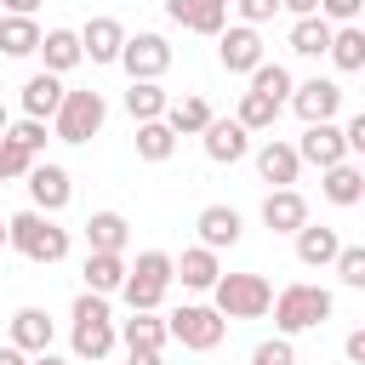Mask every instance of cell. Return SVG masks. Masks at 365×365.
<instances>
[{
  "mask_svg": "<svg viewBox=\"0 0 365 365\" xmlns=\"http://www.w3.org/2000/svg\"><path fill=\"white\" fill-rule=\"evenodd\" d=\"M6 245H11V251H23L29 262H46V268H51V262H63V257H68V228H57L46 211H34V205H29V211L6 217Z\"/></svg>",
  "mask_w": 365,
  "mask_h": 365,
  "instance_id": "cell-1",
  "label": "cell"
},
{
  "mask_svg": "<svg viewBox=\"0 0 365 365\" xmlns=\"http://www.w3.org/2000/svg\"><path fill=\"white\" fill-rule=\"evenodd\" d=\"M274 325H279V336H297V331H314V325H325L331 314H336V297L325 291V285H308V279H297V285H285L274 302Z\"/></svg>",
  "mask_w": 365,
  "mask_h": 365,
  "instance_id": "cell-2",
  "label": "cell"
},
{
  "mask_svg": "<svg viewBox=\"0 0 365 365\" xmlns=\"http://www.w3.org/2000/svg\"><path fill=\"white\" fill-rule=\"evenodd\" d=\"M211 297H217L211 308H217L222 319H262L268 302H274V285H268L262 274H217Z\"/></svg>",
  "mask_w": 365,
  "mask_h": 365,
  "instance_id": "cell-3",
  "label": "cell"
},
{
  "mask_svg": "<svg viewBox=\"0 0 365 365\" xmlns=\"http://www.w3.org/2000/svg\"><path fill=\"white\" fill-rule=\"evenodd\" d=\"M114 354V319H108V297L80 291L74 297V359H108Z\"/></svg>",
  "mask_w": 365,
  "mask_h": 365,
  "instance_id": "cell-4",
  "label": "cell"
},
{
  "mask_svg": "<svg viewBox=\"0 0 365 365\" xmlns=\"http://www.w3.org/2000/svg\"><path fill=\"white\" fill-rule=\"evenodd\" d=\"M103 120H108L103 91H63V103L51 114V131H57V143H91L103 131Z\"/></svg>",
  "mask_w": 365,
  "mask_h": 365,
  "instance_id": "cell-5",
  "label": "cell"
},
{
  "mask_svg": "<svg viewBox=\"0 0 365 365\" xmlns=\"http://www.w3.org/2000/svg\"><path fill=\"white\" fill-rule=\"evenodd\" d=\"M165 336L182 342V348H194V354H211V348L228 336V319H222L217 308H205V302H182V308L165 319Z\"/></svg>",
  "mask_w": 365,
  "mask_h": 365,
  "instance_id": "cell-6",
  "label": "cell"
},
{
  "mask_svg": "<svg viewBox=\"0 0 365 365\" xmlns=\"http://www.w3.org/2000/svg\"><path fill=\"white\" fill-rule=\"evenodd\" d=\"M120 68L131 74V80H160L165 68H171V46H165V34H125V46H120Z\"/></svg>",
  "mask_w": 365,
  "mask_h": 365,
  "instance_id": "cell-7",
  "label": "cell"
},
{
  "mask_svg": "<svg viewBox=\"0 0 365 365\" xmlns=\"http://www.w3.org/2000/svg\"><path fill=\"white\" fill-rule=\"evenodd\" d=\"M23 177H29V200H34V211H46V217H57V211L74 200L68 171H63V165H51V160H34Z\"/></svg>",
  "mask_w": 365,
  "mask_h": 365,
  "instance_id": "cell-8",
  "label": "cell"
},
{
  "mask_svg": "<svg viewBox=\"0 0 365 365\" xmlns=\"http://www.w3.org/2000/svg\"><path fill=\"white\" fill-rule=\"evenodd\" d=\"M291 148H297V160H302V165H319V171H325V165H336V160H348L342 125H331V120H314Z\"/></svg>",
  "mask_w": 365,
  "mask_h": 365,
  "instance_id": "cell-9",
  "label": "cell"
},
{
  "mask_svg": "<svg viewBox=\"0 0 365 365\" xmlns=\"http://www.w3.org/2000/svg\"><path fill=\"white\" fill-rule=\"evenodd\" d=\"M217 57H222L228 74H251V68L262 63V40H257V29H251V23L217 29Z\"/></svg>",
  "mask_w": 365,
  "mask_h": 365,
  "instance_id": "cell-10",
  "label": "cell"
},
{
  "mask_svg": "<svg viewBox=\"0 0 365 365\" xmlns=\"http://www.w3.org/2000/svg\"><path fill=\"white\" fill-rule=\"evenodd\" d=\"M285 103H291V108H297V114H302L308 125H314V120H336V108H342V86H336V80H319V74H314V80L291 86V97H285Z\"/></svg>",
  "mask_w": 365,
  "mask_h": 365,
  "instance_id": "cell-11",
  "label": "cell"
},
{
  "mask_svg": "<svg viewBox=\"0 0 365 365\" xmlns=\"http://www.w3.org/2000/svg\"><path fill=\"white\" fill-rule=\"evenodd\" d=\"M165 17L177 29H194V34H211L228 29V0H165Z\"/></svg>",
  "mask_w": 365,
  "mask_h": 365,
  "instance_id": "cell-12",
  "label": "cell"
},
{
  "mask_svg": "<svg viewBox=\"0 0 365 365\" xmlns=\"http://www.w3.org/2000/svg\"><path fill=\"white\" fill-rule=\"evenodd\" d=\"M200 137H205V154H211L217 165H234V160L251 154V131H245L240 120H217V114H211V125H205Z\"/></svg>",
  "mask_w": 365,
  "mask_h": 365,
  "instance_id": "cell-13",
  "label": "cell"
},
{
  "mask_svg": "<svg viewBox=\"0 0 365 365\" xmlns=\"http://www.w3.org/2000/svg\"><path fill=\"white\" fill-rule=\"evenodd\" d=\"M120 46H125L120 17H91L80 29V57H91V63H120Z\"/></svg>",
  "mask_w": 365,
  "mask_h": 365,
  "instance_id": "cell-14",
  "label": "cell"
},
{
  "mask_svg": "<svg viewBox=\"0 0 365 365\" xmlns=\"http://www.w3.org/2000/svg\"><path fill=\"white\" fill-rule=\"evenodd\" d=\"M217 274H222V262H217L211 245H188L182 257H171V279H182L188 291H211Z\"/></svg>",
  "mask_w": 365,
  "mask_h": 365,
  "instance_id": "cell-15",
  "label": "cell"
},
{
  "mask_svg": "<svg viewBox=\"0 0 365 365\" xmlns=\"http://www.w3.org/2000/svg\"><path fill=\"white\" fill-rule=\"evenodd\" d=\"M262 222H268L274 234H297V228L308 222V200H302L297 188H268V200H262Z\"/></svg>",
  "mask_w": 365,
  "mask_h": 365,
  "instance_id": "cell-16",
  "label": "cell"
},
{
  "mask_svg": "<svg viewBox=\"0 0 365 365\" xmlns=\"http://www.w3.org/2000/svg\"><path fill=\"white\" fill-rule=\"evenodd\" d=\"M80 279H86V291H97V297H114V291L125 285V251H86Z\"/></svg>",
  "mask_w": 365,
  "mask_h": 365,
  "instance_id": "cell-17",
  "label": "cell"
},
{
  "mask_svg": "<svg viewBox=\"0 0 365 365\" xmlns=\"http://www.w3.org/2000/svg\"><path fill=\"white\" fill-rule=\"evenodd\" d=\"M63 91H68L63 74H46V68L29 74V80H23V114H29V120H51L57 103H63Z\"/></svg>",
  "mask_w": 365,
  "mask_h": 365,
  "instance_id": "cell-18",
  "label": "cell"
},
{
  "mask_svg": "<svg viewBox=\"0 0 365 365\" xmlns=\"http://www.w3.org/2000/svg\"><path fill=\"white\" fill-rule=\"evenodd\" d=\"M257 171H262V182H274V188H291V182H297V171H302V160H297V148H291V143L268 137V143L257 148Z\"/></svg>",
  "mask_w": 365,
  "mask_h": 365,
  "instance_id": "cell-19",
  "label": "cell"
},
{
  "mask_svg": "<svg viewBox=\"0 0 365 365\" xmlns=\"http://www.w3.org/2000/svg\"><path fill=\"white\" fill-rule=\"evenodd\" d=\"M194 228H200V245H211V251H222V245H240V211L234 205H205L200 217H194Z\"/></svg>",
  "mask_w": 365,
  "mask_h": 365,
  "instance_id": "cell-20",
  "label": "cell"
},
{
  "mask_svg": "<svg viewBox=\"0 0 365 365\" xmlns=\"http://www.w3.org/2000/svg\"><path fill=\"white\" fill-rule=\"evenodd\" d=\"M336 251H342V234L336 228H325V222H302L297 228V262L302 268H325Z\"/></svg>",
  "mask_w": 365,
  "mask_h": 365,
  "instance_id": "cell-21",
  "label": "cell"
},
{
  "mask_svg": "<svg viewBox=\"0 0 365 365\" xmlns=\"http://www.w3.org/2000/svg\"><path fill=\"white\" fill-rule=\"evenodd\" d=\"M34 51L46 57V74H68V68H80V63H86V57H80V34H74V29H46Z\"/></svg>",
  "mask_w": 365,
  "mask_h": 365,
  "instance_id": "cell-22",
  "label": "cell"
},
{
  "mask_svg": "<svg viewBox=\"0 0 365 365\" xmlns=\"http://www.w3.org/2000/svg\"><path fill=\"white\" fill-rule=\"evenodd\" d=\"M6 331H11V342H17L23 354L51 348V314H46V308H17V314L6 319Z\"/></svg>",
  "mask_w": 365,
  "mask_h": 365,
  "instance_id": "cell-23",
  "label": "cell"
},
{
  "mask_svg": "<svg viewBox=\"0 0 365 365\" xmlns=\"http://www.w3.org/2000/svg\"><path fill=\"white\" fill-rule=\"evenodd\" d=\"M325 57H331L342 74H359V68H365V29H359V23H336Z\"/></svg>",
  "mask_w": 365,
  "mask_h": 365,
  "instance_id": "cell-24",
  "label": "cell"
},
{
  "mask_svg": "<svg viewBox=\"0 0 365 365\" xmlns=\"http://www.w3.org/2000/svg\"><path fill=\"white\" fill-rule=\"evenodd\" d=\"M325 200L331 205H359L365 200V171L354 165V160H336V165H325Z\"/></svg>",
  "mask_w": 365,
  "mask_h": 365,
  "instance_id": "cell-25",
  "label": "cell"
},
{
  "mask_svg": "<svg viewBox=\"0 0 365 365\" xmlns=\"http://www.w3.org/2000/svg\"><path fill=\"white\" fill-rule=\"evenodd\" d=\"M125 240H131V222H125L120 211H91V222H86V251H125Z\"/></svg>",
  "mask_w": 365,
  "mask_h": 365,
  "instance_id": "cell-26",
  "label": "cell"
},
{
  "mask_svg": "<svg viewBox=\"0 0 365 365\" xmlns=\"http://www.w3.org/2000/svg\"><path fill=\"white\" fill-rule=\"evenodd\" d=\"M177 137H200L205 125H211V103L205 97H177V103H165V114H160Z\"/></svg>",
  "mask_w": 365,
  "mask_h": 365,
  "instance_id": "cell-27",
  "label": "cell"
},
{
  "mask_svg": "<svg viewBox=\"0 0 365 365\" xmlns=\"http://www.w3.org/2000/svg\"><path fill=\"white\" fill-rule=\"evenodd\" d=\"M171 154H177V131H171L165 120H137V160L165 165Z\"/></svg>",
  "mask_w": 365,
  "mask_h": 365,
  "instance_id": "cell-28",
  "label": "cell"
},
{
  "mask_svg": "<svg viewBox=\"0 0 365 365\" xmlns=\"http://www.w3.org/2000/svg\"><path fill=\"white\" fill-rule=\"evenodd\" d=\"M125 348H165V319H154V308H131V319L114 331Z\"/></svg>",
  "mask_w": 365,
  "mask_h": 365,
  "instance_id": "cell-29",
  "label": "cell"
},
{
  "mask_svg": "<svg viewBox=\"0 0 365 365\" xmlns=\"http://www.w3.org/2000/svg\"><path fill=\"white\" fill-rule=\"evenodd\" d=\"M325 46H331V23L319 11H308V17L291 23V51L297 57H325Z\"/></svg>",
  "mask_w": 365,
  "mask_h": 365,
  "instance_id": "cell-30",
  "label": "cell"
},
{
  "mask_svg": "<svg viewBox=\"0 0 365 365\" xmlns=\"http://www.w3.org/2000/svg\"><path fill=\"white\" fill-rule=\"evenodd\" d=\"M34 46H40V23L6 11V17H0V51H6V57H29Z\"/></svg>",
  "mask_w": 365,
  "mask_h": 365,
  "instance_id": "cell-31",
  "label": "cell"
},
{
  "mask_svg": "<svg viewBox=\"0 0 365 365\" xmlns=\"http://www.w3.org/2000/svg\"><path fill=\"white\" fill-rule=\"evenodd\" d=\"M165 103H171V97H165L160 80H131V91H125V114H131V120H160Z\"/></svg>",
  "mask_w": 365,
  "mask_h": 365,
  "instance_id": "cell-32",
  "label": "cell"
},
{
  "mask_svg": "<svg viewBox=\"0 0 365 365\" xmlns=\"http://www.w3.org/2000/svg\"><path fill=\"white\" fill-rule=\"evenodd\" d=\"M279 108H285V103H274V97H262V91H245L240 108H234V120H240L245 131H268V125L279 120Z\"/></svg>",
  "mask_w": 365,
  "mask_h": 365,
  "instance_id": "cell-33",
  "label": "cell"
},
{
  "mask_svg": "<svg viewBox=\"0 0 365 365\" xmlns=\"http://www.w3.org/2000/svg\"><path fill=\"white\" fill-rule=\"evenodd\" d=\"M291 86H297V80H291V68H285V63H268V57H262V63L251 68V91H262V97H274V103H285V97H291Z\"/></svg>",
  "mask_w": 365,
  "mask_h": 365,
  "instance_id": "cell-34",
  "label": "cell"
},
{
  "mask_svg": "<svg viewBox=\"0 0 365 365\" xmlns=\"http://www.w3.org/2000/svg\"><path fill=\"white\" fill-rule=\"evenodd\" d=\"M120 297H125L131 308H160V302H165V279H148V274H131V268H125Z\"/></svg>",
  "mask_w": 365,
  "mask_h": 365,
  "instance_id": "cell-35",
  "label": "cell"
},
{
  "mask_svg": "<svg viewBox=\"0 0 365 365\" xmlns=\"http://www.w3.org/2000/svg\"><path fill=\"white\" fill-rule=\"evenodd\" d=\"M331 262H336V279H342L348 291H365V245H342Z\"/></svg>",
  "mask_w": 365,
  "mask_h": 365,
  "instance_id": "cell-36",
  "label": "cell"
},
{
  "mask_svg": "<svg viewBox=\"0 0 365 365\" xmlns=\"http://www.w3.org/2000/svg\"><path fill=\"white\" fill-rule=\"evenodd\" d=\"M6 137H11L23 154H34V160L46 154V120H29V114H23L17 125H6Z\"/></svg>",
  "mask_w": 365,
  "mask_h": 365,
  "instance_id": "cell-37",
  "label": "cell"
},
{
  "mask_svg": "<svg viewBox=\"0 0 365 365\" xmlns=\"http://www.w3.org/2000/svg\"><path fill=\"white\" fill-rule=\"evenodd\" d=\"M251 365H297L291 336H268V342H257V348H251Z\"/></svg>",
  "mask_w": 365,
  "mask_h": 365,
  "instance_id": "cell-38",
  "label": "cell"
},
{
  "mask_svg": "<svg viewBox=\"0 0 365 365\" xmlns=\"http://www.w3.org/2000/svg\"><path fill=\"white\" fill-rule=\"evenodd\" d=\"M29 165H34V154H23V148H17L11 137H0V182H11V177H23Z\"/></svg>",
  "mask_w": 365,
  "mask_h": 365,
  "instance_id": "cell-39",
  "label": "cell"
},
{
  "mask_svg": "<svg viewBox=\"0 0 365 365\" xmlns=\"http://www.w3.org/2000/svg\"><path fill=\"white\" fill-rule=\"evenodd\" d=\"M359 6L365 0H319V17L336 29V23H359Z\"/></svg>",
  "mask_w": 365,
  "mask_h": 365,
  "instance_id": "cell-40",
  "label": "cell"
},
{
  "mask_svg": "<svg viewBox=\"0 0 365 365\" xmlns=\"http://www.w3.org/2000/svg\"><path fill=\"white\" fill-rule=\"evenodd\" d=\"M234 11H240L251 29H257V23H268V17L279 11V0H234Z\"/></svg>",
  "mask_w": 365,
  "mask_h": 365,
  "instance_id": "cell-41",
  "label": "cell"
},
{
  "mask_svg": "<svg viewBox=\"0 0 365 365\" xmlns=\"http://www.w3.org/2000/svg\"><path fill=\"white\" fill-rule=\"evenodd\" d=\"M342 143H348V154H365V114H348V125H342Z\"/></svg>",
  "mask_w": 365,
  "mask_h": 365,
  "instance_id": "cell-42",
  "label": "cell"
},
{
  "mask_svg": "<svg viewBox=\"0 0 365 365\" xmlns=\"http://www.w3.org/2000/svg\"><path fill=\"white\" fill-rule=\"evenodd\" d=\"M342 354H348L354 365H365V331H348V342H342Z\"/></svg>",
  "mask_w": 365,
  "mask_h": 365,
  "instance_id": "cell-43",
  "label": "cell"
},
{
  "mask_svg": "<svg viewBox=\"0 0 365 365\" xmlns=\"http://www.w3.org/2000/svg\"><path fill=\"white\" fill-rule=\"evenodd\" d=\"M125 354H131V365H165L160 348H125Z\"/></svg>",
  "mask_w": 365,
  "mask_h": 365,
  "instance_id": "cell-44",
  "label": "cell"
},
{
  "mask_svg": "<svg viewBox=\"0 0 365 365\" xmlns=\"http://www.w3.org/2000/svg\"><path fill=\"white\" fill-rule=\"evenodd\" d=\"M0 365H29V354L17 342H0Z\"/></svg>",
  "mask_w": 365,
  "mask_h": 365,
  "instance_id": "cell-45",
  "label": "cell"
},
{
  "mask_svg": "<svg viewBox=\"0 0 365 365\" xmlns=\"http://www.w3.org/2000/svg\"><path fill=\"white\" fill-rule=\"evenodd\" d=\"M0 6H6V11H17V17H34V11H40V0H0Z\"/></svg>",
  "mask_w": 365,
  "mask_h": 365,
  "instance_id": "cell-46",
  "label": "cell"
},
{
  "mask_svg": "<svg viewBox=\"0 0 365 365\" xmlns=\"http://www.w3.org/2000/svg\"><path fill=\"white\" fill-rule=\"evenodd\" d=\"M291 17H308V11H319V0H279Z\"/></svg>",
  "mask_w": 365,
  "mask_h": 365,
  "instance_id": "cell-47",
  "label": "cell"
},
{
  "mask_svg": "<svg viewBox=\"0 0 365 365\" xmlns=\"http://www.w3.org/2000/svg\"><path fill=\"white\" fill-rule=\"evenodd\" d=\"M29 365H68V359H57L51 348H40V354H29Z\"/></svg>",
  "mask_w": 365,
  "mask_h": 365,
  "instance_id": "cell-48",
  "label": "cell"
},
{
  "mask_svg": "<svg viewBox=\"0 0 365 365\" xmlns=\"http://www.w3.org/2000/svg\"><path fill=\"white\" fill-rule=\"evenodd\" d=\"M6 125H11V114H6V103H0V137H6Z\"/></svg>",
  "mask_w": 365,
  "mask_h": 365,
  "instance_id": "cell-49",
  "label": "cell"
},
{
  "mask_svg": "<svg viewBox=\"0 0 365 365\" xmlns=\"http://www.w3.org/2000/svg\"><path fill=\"white\" fill-rule=\"evenodd\" d=\"M0 245H6V222H0Z\"/></svg>",
  "mask_w": 365,
  "mask_h": 365,
  "instance_id": "cell-50",
  "label": "cell"
}]
</instances>
